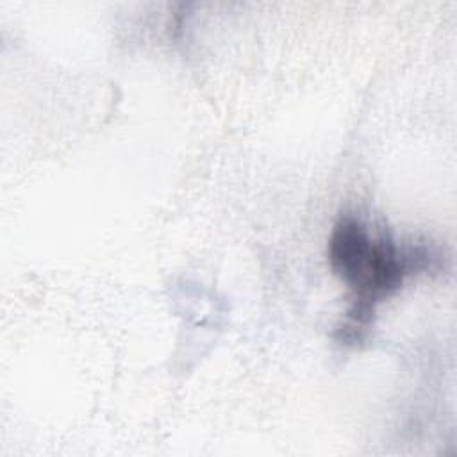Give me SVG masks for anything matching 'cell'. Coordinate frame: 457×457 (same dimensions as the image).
Masks as SVG:
<instances>
[{
  "instance_id": "1",
  "label": "cell",
  "mask_w": 457,
  "mask_h": 457,
  "mask_svg": "<svg viewBox=\"0 0 457 457\" xmlns=\"http://www.w3.org/2000/svg\"><path fill=\"white\" fill-rule=\"evenodd\" d=\"M328 261L334 273L355 291V305L348 314L352 328L370 321L373 303L400 287L411 270V255L389 237H373L355 218H341L328 239Z\"/></svg>"
}]
</instances>
